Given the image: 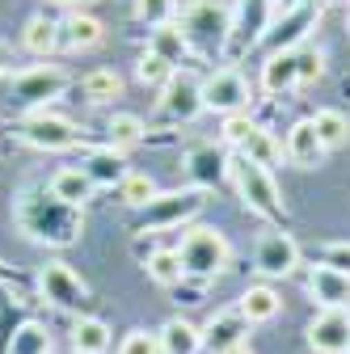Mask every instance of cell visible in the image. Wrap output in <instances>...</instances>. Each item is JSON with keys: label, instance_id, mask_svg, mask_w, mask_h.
Here are the masks:
<instances>
[{"label": "cell", "instance_id": "obj_24", "mask_svg": "<svg viewBox=\"0 0 350 354\" xmlns=\"http://www.w3.org/2000/svg\"><path fill=\"white\" fill-rule=\"evenodd\" d=\"M51 194H59V198H64V203H72V207H84V203L98 194V186L89 182V173H84V169L64 165V169H55V173H51Z\"/></svg>", "mask_w": 350, "mask_h": 354}, {"label": "cell", "instance_id": "obj_29", "mask_svg": "<svg viewBox=\"0 0 350 354\" xmlns=\"http://www.w3.org/2000/svg\"><path fill=\"white\" fill-rule=\"evenodd\" d=\"M80 93H84L89 106H110V102L122 97V76L114 68H93L89 76L80 80Z\"/></svg>", "mask_w": 350, "mask_h": 354}, {"label": "cell", "instance_id": "obj_34", "mask_svg": "<svg viewBox=\"0 0 350 354\" xmlns=\"http://www.w3.org/2000/svg\"><path fill=\"white\" fill-rule=\"evenodd\" d=\"M17 299H26V295H17ZM17 299H13V291H9V287H0V354H9V342H13V333H17V329L30 321V317H21Z\"/></svg>", "mask_w": 350, "mask_h": 354}, {"label": "cell", "instance_id": "obj_36", "mask_svg": "<svg viewBox=\"0 0 350 354\" xmlns=\"http://www.w3.org/2000/svg\"><path fill=\"white\" fill-rule=\"evenodd\" d=\"M295 68H300V88L317 84L325 76V51L317 47V42H304V47H295Z\"/></svg>", "mask_w": 350, "mask_h": 354}, {"label": "cell", "instance_id": "obj_37", "mask_svg": "<svg viewBox=\"0 0 350 354\" xmlns=\"http://www.w3.org/2000/svg\"><path fill=\"white\" fill-rule=\"evenodd\" d=\"M136 17L144 26H169L173 17H178V0H136Z\"/></svg>", "mask_w": 350, "mask_h": 354}, {"label": "cell", "instance_id": "obj_40", "mask_svg": "<svg viewBox=\"0 0 350 354\" xmlns=\"http://www.w3.org/2000/svg\"><path fill=\"white\" fill-rule=\"evenodd\" d=\"M321 266H329V270L338 274H350V241H333L321 249Z\"/></svg>", "mask_w": 350, "mask_h": 354}, {"label": "cell", "instance_id": "obj_25", "mask_svg": "<svg viewBox=\"0 0 350 354\" xmlns=\"http://www.w3.org/2000/svg\"><path fill=\"white\" fill-rule=\"evenodd\" d=\"M237 156H245V160H253V165H261V169H275V165L283 160V144L275 140V131H266V127L253 122V131L241 140Z\"/></svg>", "mask_w": 350, "mask_h": 354}, {"label": "cell", "instance_id": "obj_20", "mask_svg": "<svg viewBox=\"0 0 350 354\" xmlns=\"http://www.w3.org/2000/svg\"><path fill=\"white\" fill-rule=\"evenodd\" d=\"M308 295L321 308H350V274H338L329 266H317L308 274Z\"/></svg>", "mask_w": 350, "mask_h": 354}, {"label": "cell", "instance_id": "obj_27", "mask_svg": "<svg viewBox=\"0 0 350 354\" xmlns=\"http://www.w3.org/2000/svg\"><path fill=\"white\" fill-rule=\"evenodd\" d=\"M148 51L160 55L169 68H178V64L190 55V42H186V34H182L178 21H169V26H156V30L148 34Z\"/></svg>", "mask_w": 350, "mask_h": 354}, {"label": "cell", "instance_id": "obj_12", "mask_svg": "<svg viewBox=\"0 0 350 354\" xmlns=\"http://www.w3.org/2000/svg\"><path fill=\"white\" fill-rule=\"evenodd\" d=\"M295 266H300V245L291 241V232L275 228L253 245V270L261 279H287V274H295Z\"/></svg>", "mask_w": 350, "mask_h": 354}, {"label": "cell", "instance_id": "obj_13", "mask_svg": "<svg viewBox=\"0 0 350 354\" xmlns=\"http://www.w3.org/2000/svg\"><path fill=\"white\" fill-rule=\"evenodd\" d=\"M304 333L313 354H350V308H321Z\"/></svg>", "mask_w": 350, "mask_h": 354}, {"label": "cell", "instance_id": "obj_28", "mask_svg": "<svg viewBox=\"0 0 350 354\" xmlns=\"http://www.w3.org/2000/svg\"><path fill=\"white\" fill-rule=\"evenodd\" d=\"M144 136H148V127H144V118H140V114L118 110V114H110V118H106V144H110V148H118V152L144 144Z\"/></svg>", "mask_w": 350, "mask_h": 354}, {"label": "cell", "instance_id": "obj_3", "mask_svg": "<svg viewBox=\"0 0 350 354\" xmlns=\"http://www.w3.org/2000/svg\"><path fill=\"white\" fill-rule=\"evenodd\" d=\"M228 182L237 186L241 203L253 215H261L266 224H287V203H283V194L275 186V173L270 169H261V165H253V160H245V156L232 152V160H228Z\"/></svg>", "mask_w": 350, "mask_h": 354}, {"label": "cell", "instance_id": "obj_16", "mask_svg": "<svg viewBox=\"0 0 350 354\" xmlns=\"http://www.w3.org/2000/svg\"><path fill=\"white\" fill-rule=\"evenodd\" d=\"M80 169L89 173V182H93L98 190H118V186H122V177L131 173L127 152H118V148H110V144L93 148L89 156H84V165H80Z\"/></svg>", "mask_w": 350, "mask_h": 354}, {"label": "cell", "instance_id": "obj_17", "mask_svg": "<svg viewBox=\"0 0 350 354\" xmlns=\"http://www.w3.org/2000/svg\"><path fill=\"white\" fill-rule=\"evenodd\" d=\"M249 325H245V317L237 313H215L207 325H203V350H211V354H224V350H232V346H245L249 337Z\"/></svg>", "mask_w": 350, "mask_h": 354}, {"label": "cell", "instance_id": "obj_30", "mask_svg": "<svg viewBox=\"0 0 350 354\" xmlns=\"http://www.w3.org/2000/svg\"><path fill=\"white\" fill-rule=\"evenodd\" d=\"M144 270H148V279H152L156 287H165V291H173V287L186 283V270H182L178 249H156V253L144 261Z\"/></svg>", "mask_w": 350, "mask_h": 354}, {"label": "cell", "instance_id": "obj_14", "mask_svg": "<svg viewBox=\"0 0 350 354\" xmlns=\"http://www.w3.org/2000/svg\"><path fill=\"white\" fill-rule=\"evenodd\" d=\"M228 160L232 152L224 144H194L182 165H186V177L194 182V190H211V186H224L228 182Z\"/></svg>", "mask_w": 350, "mask_h": 354}, {"label": "cell", "instance_id": "obj_5", "mask_svg": "<svg viewBox=\"0 0 350 354\" xmlns=\"http://www.w3.org/2000/svg\"><path fill=\"white\" fill-rule=\"evenodd\" d=\"M38 295L47 299L59 313H72V317H89V304H93V291L84 283L68 261H47L38 270Z\"/></svg>", "mask_w": 350, "mask_h": 354}, {"label": "cell", "instance_id": "obj_18", "mask_svg": "<svg viewBox=\"0 0 350 354\" xmlns=\"http://www.w3.org/2000/svg\"><path fill=\"white\" fill-rule=\"evenodd\" d=\"M102 38H106V26L93 13H68L59 21V47L64 51H93Z\"/></svg>", "mask_w": 350, "mask_h": 354}, {"label": "cell", "instance_id": "obj_26", "mask_svg": "<svg viewBox=\"0 0 350 354\" xmlns=\"http://www.w3.org/2000/svg\"><path fill=\"white\" fill-rule=\"evenodd\" d=\"M21 47L30 51V55H38V59H47V55H55L59 51V21L55 17H30L26 21V30H21Z\"/></svg>", "mask_w": 350, "mask_h": 354}, {"label": "cell", "instance_id": "obj_2", "mask_svg": "<svg viewBox=\"0 0 350 354\" xmlns=\"http://www.w3.org/2000/svg\"><path fill=\"white\" fill-rule=\"evenodd\" d=\"M178 257H182V270L190 283H211V279H220L228 270V261H232V245L220 228H207V224H190L182 245H178Z\"/></svg>", "mask_w": 350, "mask_h": 354}, {"label": "cell", "instance_id": "obj_15", "mask_svg": "<svg viewBox=\"0 0 350 354\" xmlns=\"http://www.w3.org/2000/svg\"><path fill=\"white\" fill-rule=\"evenodd\" d=\"M283 156L295 165V169H317L325 160V144L317 136V127L313 118H300L287 127V136H283Z\"/></svg>", "mask_w": 350, "mask_h": 354}, {"label": "cell", "instance_id": "obj_35", "mask_svg": "<svg viewBox=\"0 0 350 354\" xmlns=\"http://www.w3.org/2000/svg\"><path fill=\"white\" fill-rule=\"evenodd\" d=\"M173 72H178V68H169L160 55H152V51H144L140 55V64H136V80L144 84V88H156V93H160V88L169 84V76Z\"/></svg>", "mask_w": 350, "mask_h": 354}, {"label": "cell", "instance_id": "obj_9", "mask_svg": "<svg viewBox=\"0 0 350 354\" xmlns=\"http://www.w3.org/2000/svg\"><path fill=\"white\" fill-rule=\"evenodd\" d=\"M253 102V84L245 80V72L237 64H224L203 76V110L207 114H245Z\"/></svg>", "mask_w": 350, "mask_h": 354}, {"label": "cell", "instance_id": "obj_32", "mask_svg": "<svg viewBox=\"0 0 350 354\" xmlns=\"http://www.w3.org/2000/svg\"><path fill=\"white\" fill-rule=\"evenodd\" d=\"M9 354H51V329L42 321H26L9 342Z\"/></svg>", "mask_w": 350, "mask_h": 354}, {"label": "cell", "instance_id": "obj_8", "mask_svg": "<svg viewBox=\"0 0 350 354\" xmlns=\"http://www.w3.org/2000/svg\"><path fill=\"white\" fill-rule=\"evenodd\" d=\"M64 93H68V72L59 64L21 68V72H13V84H9V97L17 106H26L30 114L34 110H51V102H59Z\"/></svg>", "mask_w": 350, "mask_h": 354}, {"label": "cell", "instance_id": "obj_42", "mask_svg": "<svg viewBox=\"0 0 350 354\" xmlns=\"http://www.w3.org/2000/svg\"><path fill=\"white\" fill-rule=\"evenodd\" d=\"M131 249H136V257H140V261H148V257L156 253V241H152V232H148V236H144V232H136V241H131Z\"/></svg>", "mask_w": 350, "mask_h": 354}, {"label": "cell", "instance_id": "obj_23", "mask_svg": "<svg viewBox=\"0 0 350 354\" xmlns=\"http://www.w3.org/2000/svg\"><path fill=\"white\" fill-rule=\"evenodd\" d=\"M68 342H72V350H76V354H110L114 333H110V325H106L102 317H76V321H72Z\"/></svg>", "mask_w": 350, "mask_h": 354}, {"label": "cell", "instance_id": "obj_39", "mask_svg": "<svg viewBox=\"0 0 350 354\" xmlns=\"http://www.w3.org/2000/svg\"><path fill=\"white\" fill-rule=\"evenodd\" d=\"M249 131H253V118H249V114H228V118H224V148L237 152Z\"/></svg>", "mask_w": 350, "mask_h": 354}, {"label": "cell", "instance_id": "obj_1", "mask_svg": "<svg viewBox=\"0 0 350 354\" xmlns=\"http://www.w3.org/2000/svg\"><path fill=\"white\" fill-rule=\"evenodd\" d=\"M13 224L26 232V241L47 245V249H68L84 232V207L64 203L51 194V186H26L13 198Z\"/></svg>", "mask_w": 350, "mask_h": 354}, {"label": "cell", "instance_id": "obj_10", "mask_svg": "<svg viewBox=\"0 0 350 354\" xmlns=\"http://www.w3.org/2000/svg\"><path fill=\"white\" fill-rule=\"evenodd\" d=\"M156 110L169 122H194L199 114H207L203 110V76L190 72V68H178V72L169 76V84L160 88Z\"/></svg>", "mask_w": 350, "mask_h": 354}, {"label": "cell", "instance_id": "obj_7", "mask_svg": "<svg viewBox=\"0 0 350 354\" xmlns=\"http://www.w3.org/2000/svg\"><path fill=\"white\" fill-rule=\"evenodd\" d=\"M17 140L38 148V152H72L84 144V131L55 110H34L17 122Z\"/></svg>", "mask_w": 350, "mask_h": 354}, {"label": "cell", "instance_id": "obj_45", "mask_svg": "<svg viewBox=\"0 0 350 354\" xmlns=\"http://www.w3.org/2000/svg\"><path fill=\"white\" fill-rule=\"evenodd\" d=\"M224 354H253V346L245 342V346H232V350H224Z\"/></svg>", "mask_w": 350, "mask_h": 354}, {"label": "cell", "instance_id": "obj_4", "mask_svg": "<svg viewBox=\"0 0 350 354\" xmlns=\"http://www.w3.org/2000/svg\"><path fill=\"white\" fill-rule=\"evenodd\" d=\"M178 26H182V34L190 42V51H199V55H220V51H228L232 5H228V0H190Z\"/></svg>", "mask_w": 350, "mask_h": 354}, {"label": "cell", "instance_id": "obj_19", "mask_svg": "<svg viewBox=\"0 0 350 354\" xmlns=\"http://www.w3.org/2000/svg\"><path fill=\"white\" fill-rule=\"evenodd\" d=\"M237 313L245 317V325H266V321H275L283 313V295L270 283H257L237 299Z\"/></svg>", "mask_w": 350, "mask_h": 354}, {"label": "cell", "instance_id": "obj_43", "mask_svg": "<svg viewBox=\"0 0 350 354\" xmlns=\"http://www.w3.org/2000/svg\"><path fill=\"white\" fill-rule=\"evenodd\" d=\"M13 64H17L13 47H9V42H0V76H13Z\"/></svg>", "mask_w": 350, "mask_h": 354}, {"label": "cell", "instance_id": "obj_21", "mask_svg": "<svg viewBox=\"0 0 350 354\" xmlns=\"http://www.w3.org/2000/svg\"><path fill=\"white\" fill-rule=\"evenodd\" d=\"M261 88L270 97H283V93H295L300 88V68H295V51H275L261 64Z\"/></svg>", "mask_w": 350, "mask_h": 354}, {"label": "cell", "instance_id": "obj_33", "mask_svg": "<svg viewBox=\"0 0 350 354\" xmlns=\"http://www.w3.org/2000/svg\"><path fill=\"white\" fill-rule=\"evenodd\" d=\"M156 194H160V186L152 182L148 173H136V169H131V173L122 177V186H118V198H122L127 207H136V211H144Z\"/></svg>", "mask_w": 350, "mask_h": 354}, {"label": "cell", "instance_id": "obj_38", "mask_svg": "<svg viewBox=\"0 0 350 354\" xmlns=\"http://www.w3.org/2000/svg\"><path fill=\"white\" fill-rule=\"evenodd\" d=\"M118 354H160V337L152 329H131L118 342Z\"/></svg>", "mask_w": 350, "mask_h": 354}, {"label": "cell", "instance_id": "obj_6", "mask_svg": "<svg viewBox=\"0 0 350 354\" xmlns=\"http://www.w3.org/2000/svg\"><path fill=\"white\" fill-rule=\"evenodd\" d=\"M207 207L203 190L186 186V190H160L144 211H140V232H169V228H182V224H194L199 211Z\"/></svg>", "mask_w": 350, "mask_h": 354}, {"label": "cell", "instance_id": "obj_44", "mask_svg": "<svg viewBox=\"0 0 350 354\" xmlns=\"http://www.w3.org/2000/svg\"><path fill=\"white\" fill-rule=\"evenodd\" d=\"M55 5H64L68 13H84V5H93V0H55Z\"/></svg>", "mask_w": 350, "mask_h": 354}, {"label": "cell", "instance_id": "obj_11", "mask_svg": "<svg viewBox=\"0 0 350 354\" xmlns=\"http://www.w3.org/2000/svg\"><path fill=\"white\" fill-rule=\"evenodd\" d=\"M317 17H321L317 5H291V9H279L261 42L270 47V55H275V51H295V47H304V42H308V30L317 26Z\"/></svg>", "mask_w": 350, "mask_h": 354}, {"label": "cell", "instance_id": "obj_46", "mask_svg": "<svg viewBox=\"0 0 350 354\" xmlns=\"http://www.w3.org/2000/svg\"><path fill=\"white\" fill-rule=\"evenodd\" d=\"M346 26H350V13H346Z\"/></svg>", "mask_w": 350, "mask_h": 354}, {"label": "cell", "instance_id": "obj_41", "mask_svg": "<svg viewBox=\"0 0 350 354\" xmlns=\"http://www.w3.org/2000/svg\"><path fill=\"white\" fill-rule=\"evenodd\" d=\"M0 287H9V291L17 287V291L26 295V274H21V270H13V266H5V261H0Z\"/></svg>", "mask_w": 350, "mask_h": 354}, {"label": "cell", "instance_id": "obj_22", "mask_svg": "<svg viewBox=\"0 0 350 354\" xmlns=\"http://www.w3.org/2000/svg\"><path fill=\"white\" fill-rule=\"evenodd\" d=\"M156 337H160V354H199L203 350V329L186 317H169L156 329Z\"/></svg>", "mask_w": 350, "mask_h": 354}, {"label": "cell", "instance_id": "obj_31", "mask_svg": "<svg viewBox=\"0 0 350 354\" xmlns=\"http://www.w3.org/2000/svg\"><path fill=\"white\" fill-rule=\"evenodd\" d=\"M313 127H317V136H321L325 152H333V148L350 144V118H346L342 110H317Z\"/></svg>", "mask_w": 350, "mask_h": 354}]
</instances>
